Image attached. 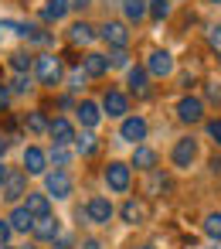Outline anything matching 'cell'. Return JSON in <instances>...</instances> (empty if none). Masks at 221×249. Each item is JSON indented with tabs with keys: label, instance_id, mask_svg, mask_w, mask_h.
I'll list each match as a JSON object with an SVG mask.
<instances>
[{
	"label": "cell",
	"instance_id": "6da1fadb",
	"mask_svg": "<svg viewBox=\"0 0 221 249\" xmlns=\"http://www.w3.org/2000/svg\"><path fill=\"white\" fill-rule=\"evenodd\" d=\"M34 69H38V79H41L45 86H58V79H62V62H58L55 55H41V58L34 62Z\"/></svg>",
	"mask_w": 221,
	"mask_h": 249
},
{
	"label": "cell",
	"instance_id": "7a4b0ae2",
	"mask_svg": "<svg viewBox=\"0 0 221 249\" xmlns=\"http://www.w3.org/2000/svg\"><path fill=\"white\" fill-rule=\"evenodd\" d=\"M99 35H102L112 48H126V45H129V31H126V24H119V21H106Z\"/></svg>",
	"mask_w": 221,
	"mask_h": 249
},
{
	"label": "cell",
	"instance_id": "3957f363",
	"mask_svg": "<svg viewBox=\"0 0 221 249\" xmlns=\"http://www.w3.org/2000/svg\"><path fill=\"white\" fill-rule=\"evenodd\" d=\"M106 184H109L112 191H126V188H129V167L119 164V160H112V164L106 167Z\"/></svg>",
	"mask_w": 221,
	"mask_h": 249
},
{
	"label": "cell",
	"instance_id": "277c9868",
	"mask_svg": "<svg viewBox=\"0 0 221 249\" xmlns=\"http://www.w3.org/2000/svg\"><path fill=\"white\" fill-rule=\"evenodd\" d=\"M177 116H180L184 123H197V120L204 116V103L194 99V96H184V99L177 103Z\"/></svg>",
	"mask_w": 221,
	"mask_h": 249
},
{
	"label": "cell",
	"instance_id": "5b68a950",
	"mask_svg": "<svg viewBox=\"0 0 221 249\" xmlns=\"http://www.w3.org/2000/svg\"><path fill=\"white\" fill-rule=\"evenodd\" d=\"M146 72H150V75H157V79H163V75H170V72H174V58H170L167 52H153V55H150V62H146Z\"/></svg>",
	"mask_w": 221,
	"mask_h": 249
},
{
	"label": "cell",
	"instance_id": "8992f818",
	"mask_svg": "<svg viewBox=\"0 0 221 249\" xmlns=\"http://www.w3.org/2000/svg\"><path fill=\"white\" fill-rule=\"evenodd\" d=\"M119 137H123V140H129V143L143 140V137H146V120H143V116H129V120L123 123Z\"/></svg>",
	"mask_w": 221,
	"mask_h": 249
},
{
	"label": "cell",
	"instance_id": "52a82bcc",
	"mask_svg": "<svg viewBox=\"0 0 221 249\" xmlns=\"http://www.w3.org/2000/svg\"><path fill=\"white\" fill-rule=\"evenodd\" d=\"M197 157V143L187 137V140H177V147H174V164L177 167H190V160Z\"/></svg>",
	"mask_w": 221,
	"mask_h": 249
},
{
	"label": "cell",
	"instance_id": "ba28073f",
	"mask_svg": "<svg viewBox=\"0 0 221 249\" xmlns=\"http://www.w3.org/2000/svg\"><path fill=\"white\" fill-rule=\"evenodd\" d=\"M48 195H55V198H68V195H72V178H68L65 171L48 174Z\"/></svg>",
	"mask_w": 221,
	"mask_h": 249
},
{
	"label": "cell",
	"instance_id": "9c48e42d",
	"mask_svg": "<svg viewBox=\"0 0 221 249\" xmlns=\"http://www.w3.org/2000/svg\"><path fill=\"white\" fill-rule=\"evenodd\" d=\"M85 215H89L92 222L106 225V222L112 218V205H109V198H92V201H89V208H85Z\"/></svg>",
	"mask_w": 221,
	"mask_h": 249
},
{
	"label": "cell",
	"instance_id": "30bf717a",
	"mask_svg": "<svg viewBox=\"0 0 221 249\" xmlns=\"http://www.w3.org/2000/svg\"><path fill=\"white\" fill-rule=\"evenodd\" d=\"M45 164H48L45 150H38V147H28V150H24V167H28V174H45Z\"/></svg>",
	"mask_w": 221,
	"mask_h": 249
},
{
	"label": "cell",
	"instance_id": "8fae6325",
	"mask_svg": "<svg viewBox=\"0 0 221 249\" xmlns=\"http://www.w3.org/2000/svg\"><path fill=\"white\" fill-rule=\"evenodd\" d=\"M102 106H106V113H109V116H123V113L129 109V103H126V96H123V92H116V89H112V92H106V99H102Z\"/></svg>",
	"mask_w": 221,
	"mask_h": 249
},
{
	"label": "cell",
	"instance_id": "7c38bea8",
	"mask_svg": "<svg viewBox=\"0 0 221 249\" xmlns=\"http://www.w3.org/2000/svg\"><path fill=\"white\" fill-rule=\"evenodd\" d=\"M21 195H24V174L14 171V174H7V181H4V198H7V201H17Z\"/></svg>",
	"mask_w": 221,
	"mask_h": 249
},
{
	"label": "cell",
	"instance_id": "4fadbf2b",
	"mask_svg": "<svg viewBox=\"0 0 221 249\" xmlns=\"http://www.w3.org/2000/svg\"><path fill=\"white\" fill-rule=\"evenodd\" d=\"M38 239H58V222L51 218V215H41V218H34V229H31Z\"/></svg>",
	"mask_w": 221,
	"mask_h": 249
},
{
	"label": "cell",
	"instance_id": "5bb4252c",
	"mask_svg": "<svg viewBox=\"0 0 221 249\" xmlns=\"http://www.w3.org/2000/svg\"><path fill=\"white\" fill-rule=\"evenodd\" d=\"M48 130H51V137H55V143H58V147H65L68 140H75V130H72V123H68V120H55Z\"/></svg>",
	"mask_w": 221,
	"mask_h": 249
},
{
	"label": "cell",
	"instance_id": "9a60e30c",
	"mask_svg": "<svg viewBox=\"0 0 221 249\" xmlns=\"http://www.w3.org/2000/svg\"><path fill=\"white\" fill-rule=\"evenodd\" d=\"M7 222H11V229H17V232H31V229H34V215H31L28 208H14Z\"/></svg>",
	"mask_w": 221,
	"mask_h": 249
},
{
	"label": "cell",
	"instance_id": "2e32d148",
	"mask_svg": "<svg viewBox=\"0 0 221 249\" xmlns=\"http://www.w3.org/2000/svg\"><path fill=\"white\" fill-rule=\"evenodd\" d=\"M133 167H140V171H153V167H157V154H153L150 147H136V150H133Z\"/></svg>",
	"mask_w": 221,
	"mask_h": 249
},
{
	"label": "cell",
	"instance_id": "e0dca14e",
	"mask_svg": "<svg viewBox=\"0 0 221 249\" xmlns=\"http://www.w3.org/2000/svg\"><path fill=\"white\" fill-rule=\"evenodd\" d=\"M129 89L136 96H150V86H146V69H129Z\"/></svg>",
	"mask_w": 221,
	"mask_h": 249
},
{
	"label": "cell",
	"instance_id": "ac0fdd59",
	"mask_svg": "<svg viewBox=\"0 0 221 249\" xmlns=\"http://www.w3.org/2000/svg\"><path fill=\"white\" fill-rule=\"evenodd\" d=\"M109 72V58L106 55H89L85 58V75H106Z\"/></svg>",
	"mask_w": 221,
	"mask_h": 249
},
{
	"label": "cell",
	"instance_id": "d6986e66",
	"mask_svg": "<svg viewBox=\"0 0 221 249\" xmlns=\"http://www.w3.org/2000/svg\"><path fill=\"white\" fill-rule=\"evenodd\" d=\"M68 0H48V7H45V21H62L68 14Z\"/></svg>",
	"mask_w": 221,
	"mask_h": 249
},
{
	"label": "cell",
	"instance_id": "ffe728a7",
	"mask_svg": "<svg viewBox=\"0 0 221 249\" xmlns=\"http://www.w3.org/2000/svg\"><path fill=\"white\" fill-rule=\"evenodd\" d=\"M68 38H72V41H75V45H89V41H92V38H95V31H92V28H89V24H85V21H79V24H75V28H72V31H68Z\"/></svg>",
	"mask_w": 221,
	"mask_h": 249
},
{
	"label": "cell",
	"instance_id": "44dd1931",
	"mask_svg": "<svg viewBox=\"0 0 221 249\" xmlns=\"http://www.w3.org/2000/svg\"><path fill=\"white\" fill-rule=\"evenodd\" d=\"M28 212H31L34 218L48 215V195H31V191H28Z\"/></svg>",
	"mask_w": 221,
	"mask_h": 249
},
{
	"label": "cell",
	"instance_id": "7402d4cb",
	"mask_svg": "<svg viewBox=\"0 0 221 249\" xmlns=\"http://www.w3.org/2000/svg\"><path fill=\"white\" fill-rule=\"evenodd\" d=\"M123 218H126L129 225H136V222L146 218V208H143L140 201H126V205H123Z\"/></svg>",
	"mask_w": 221,
	"mask_h": 249
},
{
	"label": "cell",
	"instance_id": "603a6c76",
	"mask_svg": "<svg viewBox=\"0 0 221 249\" xmlns=\"http://www.w3.org/2000/svg\"><path fill=\"white\" fill-rule=\"evenodd\" d=\"M123 11L129 21H143L146 18V0H123Z\"/></svg>",
	"mask_w": 221,
	"mask_h": 249
},
{
	"label": "cell",
	"instance_id": "cb8c5ba5",
	"mask_svg": "<svg viewBox=\"0 0 221 249\" xmlns=\"http://www.w3.org/2000/svg\"><path fill=\"white\" fill-rule=\"evenodd\" d=\"M99 116H102V113H99V106H95V103H82V106H79V120H82L85 126H95V123H99Z\"/></svg>",
	"mask_w": 221,
	"mask_h": 249
},
{
	"label": "cell",
	"instance_id": "d4e9b609",
	"mask_svg": "<svg viewBox=\"0 0 221 249\" xmlns=\"http://www.w3.org/2000/svg\"><path fill=\"white\" fill-rule=\"evenodd\" d=\"M95 147H99V140H95L92 133H82V137H79V154H82V157H92Z\"/></svg>",
	"mask_w": 221,
	"mask_h": 249
},
{
	"label": "cell",
	"instance_id": "484cf974",
	"mask_svg": "<svg viewBox=\"0 0 221 249\" xmlns=\"http://www.w3.org/2000/svg\"><path fill=\"white\" fill-rule=\"evenodd\" d=\"M146 14H153L157 21H163V18L170 14V0H150V7H146Z\"/></svg>",
	"mask_w": 221,
	"mask_h": 249
},
{
	"label": "cell",
	"instance_id": "4316f807",
	"mask_svg": "<svg viewBox=\"0 0 221 249\" xmlns=\"http://www.w3.org/2000/svg\"><path fill=\"white\" fill-rule=\"evenodd\" d=\"M28 126H31L34 133H45V130H48L51 123L45 120V113H28Z\"/></svg>",
	"mask_w": 221,
	"mask_h": 249
},
{
	"label": "cell",
	"instance_id": "83f0119b",
	"mask_svg": "<svg viewBox=\"0 0 221 249\" xmlns=\"http://www.w3.org/2000/svg\"><path fill=\"white\" fill-rule=\"evenodd\" d=\"M204 232H207L211 239H221V215H207V218H204Z\"/></svg>",
	"mask_w": 221,
	"mask_h": 249
},
{
	"label": "cell",
	"instance_id": "f1b7e54d",
	"mask_svg": "<svg viewBox=\"0 0 221 249\" xmlns=\"http://www.w3.org/2000/svg\"><path fill=\"white\" fill-rule=\"evenodd\" d=\"M11 69H14V72H28V69H31V58H28L24 52H17V55H11Z\"/></svg>",
	"mask_w": 221,
	"mask_h": 249
},
{
	"label": "cell",
	"instance_id": "f546056e",
	"mask_svg": "<svg viewBox=\"0 0 221 249\" xmlns=\"http://www.w3.org/2000/svg\"><path fill=\"white\" fill-rule=\"evenodd\" d=\"M207 45L218 52V58H221V24H214V28H207Z\"/></svg>",
	"mask_w": 221,
	"mask_h": 249
},
{
	"label": "cell",
	"instance_id": "4dcf8cb0",
	"mask_svg": "<svg viewBox=\"0 0 221 249\" xmlns=\"http://www.w3.org/2000/svg\"><path fill=\"white\" fill-rule=\"evenodd\" d=\"M51 160H55L58 167H68V160H72V154H68L65 147H58V143H55V150H51Z\"/></svg>",
	"mask_w": 221,
	"mask_h": 249
},
{
	"label": "cell",
	"instance_id": "1f68e13d",
	"mask_svg": "<svg viewBox=\"0 0 221 249\" xmlns=\"http://www.w3.org/2000/svg\"><path fill=\"white\" fill-rule=\"evenodd\" d=\"M207 133H211V140L221 147V120H211V123H207Z\"/></svg>",
	"mask_w": 221,
	"mask_h": 249
},
{
	"label": "cell",
	"instance_id": "d6a6232c",
	"mask_svg": "<svg viewBox=\"0 0 221 249\" xmlns=\"http://www.w3.org/2000/svg\"><path fill=\"white\" fill-rule=\"evenodd\" d=\"M109 58H112V65H126V62H129V55H126V48H116V52H112Z\"/></svg>",
	"mask_w": 221,
	"mask_h": 249
},
{
	"label": "cell",
	"instance_id": "836d02e7",
	"mask_svg": "<svg viewBox=\"0 0 221 249\" xmlns=\"http://www.w3.org/2000/svg\"><path fill=\"white\" fill-rule=\"evenodd\" d=\"M11 239V222H0V246Z\"/></svg>",
	"mask_w": 221,
	"mask_h": 249
},
{
	"label": "cell",
	"instance_id": "e575fe53",
	"mask_svg": "<svg viewBox=\"0 0 221 249\" xmlns=\"http://www.w3.org/2000/svg\"><path fill=\"white\" fill-rule=\"evenodd\" d=\"M14 92H28V79H24V75L14 79Z\"/></svg>",
	"mask_w": 221,
	"mask_h": 249
},
{
	"label": "cell",
	"instance_id": "d590c367",
	"mask_svg": "<svg viewBox=\"0 0 221 249\" xmlns=\"http://www.w3.org/2000/svg\"><path fill=\"white\" fill-rule=\"evenodd\" d=\"M7 103H11V92H7V89H4V86H0V109H4V106H7Z\"/></svg>",
	"mask_w": 221,
	"mask_h": 249
},
{
	"label": "cell",
	"instance_id": "8d00e7d4",
	"mask_svg": "<svg viewBox=\"0 0 221 249\" xmlns=\"http://www.w3.org/2000/svg\"><path fill=\"white\" fill-rule=\"evenodd\" d=\"M82 249H102V246H99L95 239H85V242H82Z\"/></svg>",
	"mask_w": 221,
	"mask_h": 249
},
{
	"label": "cell",
	"instance_id": "74e56055",
	"mask_svg": "<svg viewBox=\"0 0 221 249\" xmlns=\"http://www.w3.org/2000/svg\"><path fill=\"white\" fill-rule=\"evenodd\" d=\"M89 4H92V0H75L72 7H79V11H82V7H89Z\"/></svg>",
	"mask_w": 221,
	"mask_h": 249
},
{
	"label": "cell",
	"instance_id": "f35d334b",
	"mask_svg": "<svg viewBox=\"0 0 221 249\" xmlns=\"http://www.w3.org/2000/svg\"><path fill=\"white\" fill-rule=\"evenodd\" d=\"M4 181H7V167H4V164H0V184H4Z\"/></svg>",
	"mask_w": 221,
	"mask_h": 249
},
{
	"label": "cell",
	"instance_id": "ab89813d",
	"mask_svg": "<svg viewBox=\"0 0 221 249\" xmlns=\"http://www.w3.org/2000/svg\"><path fill=\"white\" fill-rule=\"evenodd\" d=\"M4 150H7V140H4V137H0V157H4Z\"/></svg>",
	"mask_w": 221,
	"mask_h": 249
},
{
	"label": "cell",
	"instance_id": "60d3db41",
	"mask_svg": "<svg viewBox=\"0 0 221 249\" xmlns=\"http://www.w3.org/2000/svg\"><path fill=\"white\" fill-rule=\"evenodd\" d=\"M140 249H153V246H140Z\"/></svg>",
	"mask_w": 221,
	"mask_h": 249
},
{
	"label": "cell",
	"instance_id": "b9f144b4",
	"mask_svg": "<svg viewBox=\"0 0 221 249\" xmlns=\"http://www.w3.org/2000/svg\"><path fill=\"white\" fill-rule=\"evenodd\" d=\"M211 4H221V0H211Z\"/></svg>",
	"mask_w": 221,
	"mask_h": 249
}]
</instances>
